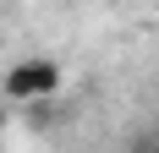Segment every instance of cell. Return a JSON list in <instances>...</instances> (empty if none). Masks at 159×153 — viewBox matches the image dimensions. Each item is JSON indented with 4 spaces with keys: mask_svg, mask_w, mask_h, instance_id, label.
<instances>
[{
    "mask_svg": "<svg viewBox=\"0 0 159 153\" xmlns=\"http://www.w3.org/2000/svg\"><path fill=\"white\" fill-rule=\"evenodd\" d=\"M55 88H61V60H49V55H28V60L6 66V98L11 104L55 98Z\"/></svg>",
    "mask_w": 159,
    "mask_h": 153,
    "instance_id": "obj_1",
    "label": "cell"
},
{
    "mask_svg": "<svg viewBox=\"0 0 159 153\" xmlns=\"http://www.w3.org/2000/svg\"><path fill=\"white\" fill-rule=\"evenodd\" d=\"M132 153H159V137H154V131H148V137L137 142V148H132Z\"/></svg>",
    "mask_w": 159,
    "mask_h": 153,
    "instance_id": "obj_2",
    "label": "cell"
},
{
    "mask_svg": "<svg viewBox=\"0 0 159 153\" xmlns=\"http://www.w3.org/2000/svg\"><path fill=\"white\" fill-rule=\"evenodd\" d=\"M0 131H6V104H0Z\"/></svg>",
    "mask_w": 159,
    "mask_h": 153,
    "instance_id": "obj_3",
    "label": "cell"
},
{
    "mask_svg": "<svg viewBox=\"0 0 159 153\" xmlns=\"http://www.w3.org/2000/svg\"><path fill=\"white\" fill-rule=\"evenodd\" d=\"M0 6H6V0H0Z\"/></svg>",
    "mask_w": 159,
    "mask_h": 153,
    "instance_id": "obj_4",
    "label": "cell"
}]
</instances>
